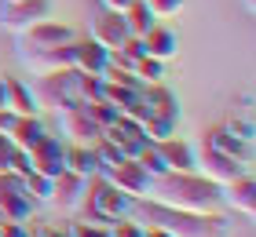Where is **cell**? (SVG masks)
Instances as JSON below:
<instances>
[{
	"mask_svg": "<svg viewBox=\"0 0 256 237\" xmlns=\"http://www.w3.org/2000/svg\"><path fill=\"white\" fill-rule=\"evenodd\" d=\"M146 201L176 212H194V216H224V201H220V186L202 179V175H161V179L150 183Z\"/></svg>",
	"mask_w": 256,
	"mask_h": 237,
	"instance_id": "6da1fadb",
	"label": "cell"
},
{
	"mask_svg": "<svg viewBox=\"0 0 256 237\" xmlns=\"http://www.w3.org/2000/svg\"><path fill=\"white\" fill-rule=\"evenodd\" d=\"M136 223H154L165 227L172 237H230V223L224 216H194V212H176L154 201H139Z\"/></svg>",
	"mask_w": 256,
	"mask_h": 237,
	"instance_id": "7a4b0ae2",
	"label": "cell"
},
{
	"mask_svg": "<svg viewBox=\"0 0 256 237\" xmlns=\"http://www.w3.org/2000/svg\"><path fill=\"white\" fill-rule=\"evenodd\" d=\"M132 205H136L132 197H124L121 190H114L106 179L92 175L80 212H84V219H96V223H102V227H114V223H121V219L132 216Z\"/></svg>",
	"mask_w": 256,
	"mask_h": 237,
	"instance_id": "3957f363",
	"label": "cell"
},
{
	"mask_svg": "<svg viewBox=\"0 0 256 237\" xmlns=\"http://www.w3.org/2000/svg\"><path fill=\"white\" fill-rule=\"evenodd\" d=\"M77 80H80L77 69H62V73H44V77H37V84H30V88H33V99H37L40 110L66 113V110H77V106H80Z\"/></svg>",
	"mask_w": 256,
	"mask_h": 237,
	"instance_id": "277c9868",
	"label": "cell"
},
{
	"mask_svg": "<svg viewBox=\"0 0 256 237\" xmlns=\"http://www.w3.org/2000/svg\"><path fill=\"white\" fill-rule=\"evenodd\" d=\"M44 18H52V0H15V4L0 0V29L15 33V37Z\"/></svg>",
	"mask_w": 256,
	"mask_h": 237,
	"instance_id": "5b68a950",
	"label": "cell"
},
{
	"mask_svg": "<svg viewBox=\"0 0 256 237\" xmlns=\"http://www.w3.org/2000/svg\"><path fill=\"white\" fill-rule=\"evenodd\" d=\"M102 179H106L114 190H121L124 197H132V201H146V194H150V175L143 172V164H139L136 157H124L121 164H114V168H106L102 172Z\"/></svg>",
	"mask_w": 256,
	"mask_h": 237,
	"instance_id": "8992f818",
	"label": "cell"
},
{
	"mask_svg": "<svg viewBox=\"0 0 256 237\" xmlns=\"http://www.w3.org/2000/svg\"><path fill=\"white\" fill-rule=\"evenodd\" d=\"M66 40H74V29L62 26V22L44 18V22H37V26H30V29H22V33H18V55L48 51V47L66 44Z\"/></svg>",
	"mask_w": 256,
	"mask_h": 237,
	"instance_id": "52a82bcc",
	"label": "cell"
},
{
	"mask_svg": "<svg viewBox=\"0 0 256 237\" xmlns=\"http://www.w3.org/2000/svg\"><path fill=\"white\" fill-rule=\"evenodd\" d=\"M30 153V168L37 175H48V179H55V175L66 172V142L55 139V135H44Z\"/></svg>",
	"mask_w": 256,
	"mask_h": 237,
	"instance_id": "ba28073f",
	"label": "cell"
},
{
	"mask_svg": "<svg viewBox=\"0 0 256 237\" xmlns=\"http://www.w3.org/2000/svg\"><path fill=\"white\" fill-rule=\"evenodd\" d=\"M202 146H208V150H216L220 157H227V161L242 164L246 172L252 168V142H242V139H234V135H230L224 124L208 128V132H205V139H202Z\"/></svg>",
	"mask_w": 256,
	"mask_h": 237,
	"instance_id": "9c48e42d",
	"label": "cell"
},
{
	"mask_svg": "<svg viewBox=\"0 0 256 237\" xmlns=\"http://www.w3.org/2000/svg\"><path fill=\"white\" fill-rule=\"evenodd\" d=\"M59 117V132L66 142H80V146H96L102 139V128L88 117L84 106H77V110H66V113H55Z\"/></svg>",
	"mask_w": 256,
	"mask_h": 237,
	"instance_id": "30bf717a",
	"label": "cell"
},
{
	"mask_svg": "<svg viewBox=\"0 0 256 237\" xmlns=\"http://www.w3.org/2000/svg\"><path fill=\"white\" fill-rule=\"evenodd\" d=\"M220 201H224V208H230L234 216H256V183L249 172L234 175L230 183L220 186Z\"/></svg>",
	"mask_w": 256,
	"mask_h": 237,
	"instance_id": "8fae6325",
	"label": "cell"
},
{
	"mask_svg": "<svg viewBox=\"0 0 256 237\" xmlns=\"http://www.w3.org/2000/svg\"><path fill=\"white\" fill-rule=\"evenodd\" d=\"M22 62L33 77H44V73H62V69H74V40L66 44H55L48 51H33V55H22Z\"/></svg>",
	"mask_w": 256,
	"mask_h": 237,
	"instance_id": "7c38bea8",
	"label": "cell"
},
{
	"mask_svg": "<svg viewBox=\"0 0 256 237\" xmlns=\"http://www.w3.org/2000/svg\"><path fill=\"white\" fill-rule=\"evenodd\" d=\"M194 153H198V175L202 179H208V183H216V186H224V183H230L234 175H242L246 168L242 164H234V161H227V157H220L216 150H208V146H194Z\"/></svg>",
	"mask_w": 256,
	"mask_h": 237,
	"instance_id": "4fadbf2b",
	"label": "cell"
},
{
	"mask_svg": "<svg viewBox=\"0 0 256 237\" xmlns=\"http://www.w3.org/2000/svg\"><path fill=\"white\" fill-rule=\"evenodd\" d=\"M84 194H88V179H80V175H74V172L55 175V194H52V205H59L62 212L77 216L80 205H84Z\"/></svg>",
	"mask_w": 256,
	"mask_h": 237,
	"instance_id": "5bb4252c",
	"label": "cell"
},
{
	"mask_svg": "<svg viewBox=\"0 0 256 237\" xmlns=\"http://www.w3.org/2000/svg\"><path fill=\"white\" fill-rule=\"evenodd\" d=\"M88 37L96 40L99 47H106V51H118V47L128 44V26H124V18L118 15V11H102V18L92 22Z\"/></svg>",
	"mask_w": 256,
	"mask_h": 237,
	"instance_id": "9a60e30c",
	"label": "cell"
},
{
	"mask_svg": "<svg viewBox=\"0 0 256 237\" xmlns=\"http://www.w3.org/2000/svg\"><path fill=\"white\" fill-rule=\"evenodd\" d=\"M110 66V51L99 47L96 40H74V69L77 73H88V77H102Z\"/></svg>",
	"mask_w": 256,
	"mask_h": 237,
	"instance_id": "2e32d148",
	"label": "cell"
},
{
	"mask_svg": "<svg viewBox=\"0 0 256 237\" xmlns=\"http://www.w3.org/2000/svg\"><path fill=\"white\" fill-rule=\"evenodd\" d=\"M139 44H143V55L158 58V62H168V58H176V51H180V37L172 29L158 26V22L143 33V37H139Z\"/></svg>",
	"mask_w": 256,
	"mask_h": 237,
	"instance_id": "e0dca14e",
	"label": "cell"
},
{
	"mask_svg": "<svg viewBox=\"0 0 256 237\" xmlns=\"http://www.w3.org/2000/svg\"><path fill=\"white\" fill-rule=\"evenodd\" d=\"M161 157H165V164H168V172H176V175H194V168H198V153H194V146L190 142H183V139H165L161 142Z\"/></svg>",
	"mask_w": 256,
	"mask_h": 237,
	"instance_id": "ac0fdd59",
	"label": "cell"
},
{
	"mask_svg": "<svg viewBox=\"0 0 256 237\" xmlns=\"http://www.w3.org/2000/svg\"><path fill=\"white\" fill-rule=\"evenodd\" d=\"M139 95H143L146 110L154 113V117H165V121H176V124H180V99H176L165 84H146Z\"/></svg>",
	"mask_w": 256,
	"mask_h": 237,
	"instance_id": "d6986e66",
	"label": "cell"
},
{
	"mask_svg": "<svg viewBox=\"0 0 256 237\" xmlns=\"http://www.w3.org/2000/svg\"><path fill=\"white\" fill-rule=\"evenodd\" d=\"M102 139H106V142H114L118 150H124V157H136V153L146 146L143 132H139L136 124H128V121H114L110 128H102Z\"/></svg>",
	"mask_w": 256,
	"mask_h": 237,
	"instance_id": "ffe728a7",
	"label": "cell"
},
{
	"mask_svg": "<svg viewBox=\"0 0 256 237\" xmlns=\"http://www.w3.org/2000/svg\"><path fill=\"white\" fill-rule=\"evenodd\" d=\"M44 135H48V128H44L40 113L37 117H15V128L8 132V139H11V146H15V150H33Z\"/></svg>",
	"mask_w": 256,
	"mask_h": 237,
	"instance_id": "44dd1931",
	"label": "cell"
},
{
	"mask_svg": "<svg viewBox=\"0 0 256 237\" xmlns=\"http://www.w3.org/2000/svg\"><path fill=\"white\" fill-rule=\"evenodd\" d=\"M66 172L80 175V179H92V175H99L96 146H80V142H70V146H66Z\"/></svg>",
	"mask_w": 256,
	"mask_h": 237,
	"instance_id": "7402d4cb",
	"label": "cell"
},
{
	"mask_svg": "<svg viewBox=\"0 0 256 237\" xmlns=\"http://www.w3.org/2000/svg\"><path fill=\"white\" fill-rule=\"evenodd\" d=\"M8 110L15 117H37L40 106L33 99V88L22 84V80H8Z\"/></svg>",
	"mask_w": 256,
	"mask_h": 237,
	"instance_id": "603a6c76",
	"label": "cell"
},
{
	"mask_svg": "<svg viewBox=\"0 0 256 237\" xmlns=\"http://www.w3.org/2000/svg\"><path fill=\"white\" fill-rule=\"evenodd\" d=\"M121 18H124V26H128V37H136V40L143 37V33H146L150 26H154V15L146 11L143 0H132V7L121 11Z\"/></svg>",
	"mask_w": 256,
	"mask_h": 237,
	"instance_id": "cb8c5ba5",
	"label": "cell"
},
{
	"mask_svg": "<svg viewBox=\"0 0 256 237\" xmlns=\"http://www.w3.org/2000/svg\"><path fill=\"white\" fill-rule=\"evenodd\" d=\"M0 212H4L8 223H26L30 212H33V201L26 194H4L0 197Z\"/></svg>",
	"mask_w": 256,
	"mask_h": 237,
	"instance_id": "d4e9b609",
	"label": "cell"
},
{
	"mask_svg": "<svg viewBox=\"0 0 256 237\" xmlns=\"http://www.w3.org/2000/svg\"><path fill=\"white\" fill-rule=\"evenodd\" d=\"M136 73V80L139 84H161V77H165V62H158V58H150V55H139L132 66H128Z\"/></svg>",
	"mask_w": 256,
	"mask_h": 237,
	"instance_id": "484cf974",
	"label": "cell"
},
{
	"mask_svg": "<svg viewBox=\"0 0 256 237\" xmlns=\"http://www.w3.org/2000/svg\"><path fill=\"white\" fill-rule=\"evenodd\" d=\"M22 183H26V197L33 201V205H52L55 179H48V175H37V172H30Z\"/></svg>",
	"mask_w": 256,
	"mask_h": 237,
	"instance_id": "4316f807",
	"label": "cell"
},
{
	"mask_svg": "<svg viewBox=\"0 0 256 237\" xmlns=\"http://www.w3.org/2000/svg\"><path fill=\"white\" fill-rule=\"evenodd\" d=\"M176 135V121H165V117H154L150 113L146 117V124H143V139L150 142V146H161L165 139Z\"/></svg>",
	"mask_w": 256,
	"mask_h": 237,
	"instance_id": "83f0119b",
	"label": "cell"
},
{
	"mask_svg": "<svg viewBox=\"0 0 256 237\" xmlns=\"http://www.w3.org/2000/svg\"><path fill=\"white\" fill-rule=\"evenodd\" d=\"M136 161L143 164V172L150 175V179H161V175H168V164H165V157H161V150L150 146V142L136 153Z\"/></svg>",
	"mask_w": 256,
	"mask_h": 237,
	"instance_id": "f1b7e54d",
	"label": "cell"
},
{
	"mask_svg": "<svg viewBox=\"0 0 256 237\" xmlns=\"http://www.w3.org/2000/svg\"><path fill=\"white\" fill-rule=\"evenodd\" d=\"M84 110H88V117H92V121H96L99 128H110L114 121H121V110H118V106H110L106 99L92 102V106H84Z\"/></svg>",
	"mask_w": 256,
	"mask_h": 237,
	"instance_id": "f546056e",
	"label": "cell"
},
{
	"mask_svg": "<svg viewBox=\"0 0 256 237\" xmlns=\"http://www.w3.org/2000/svg\"><path fill=\"white\" fill-rule=\"evenodd\" d=\"M77 91H80V106L99 102V99H102V77H88V73H80Z\"/></svg>",
	"mask_w": 256,
	"mask_h": 237,
	"instance_id": "4dcf8cb0",
	"label": "cell"
},
{
	"mask_svg": "<svg viewBox=\"0 0 256 237\" xmlns=\"http://www.w3.org/2000/svg\"><path fill=\"white\" fill-rule=\"evenodd\" d=\"M143 4H146L150 15H154V22H161V18H176L187 0H143Z\"/></svg>",
	"mask_w": 256,
	"mask_h": 237,
	"instance_id": "1f68e13d",
	"label": "cell"
},
{
	"mask_svg": "<svg viewBox=\"0 0 256 237\" xmlns=\"http://www.w3.org/2000/svg\"><path fill=\"white\" fill-rule=\"evenodd\" d=\"M66 234H70V237H114L110 227H102V223H96V219H77V223H70Z\"/></svg>",
	"mask_w": 256,
	"mask_h": 237,
	"instance_id": "d6a6232c",
	"label": "cell"
},
{
	"mask_svg": "<svg viewBox=\"0 0 256 237\" xmlns=\"http://www.w3.org/2000/svg\"><path fill=\"white\" fill-rule=\"evenodd\" d=\"M146 117H150V110H146L143 95H139V99H132V102H124V106H121V121H128V124H136L139 132H143Z\"/></svg>",
	"mask_w": 256,
	"mask_h": 237,
	"instance_id": "836d02e7",
	"label": "cell"
},
{
	"mask_svg": "<svg viewBox=\"0 0 256 237\" xmlns=\"http://www.w3.org/2000/svg\"><path fill=\"white\" fill-rule=\"evenodd\" d=\"M224 128H227L234 139H242V142H252V139H256V128H252L249 117H230V121H224Z\"/></svg>",
	"mask_w": 256,
	"mask_h": 237,
	"instance_id": "e575fe53",
	"label": "cell"
},
{
	"mask_svg": "<svg viewBox=\"0 0 256 237\" xmlns=\"http://www.w3.org/2000/svg\"><path fill=\"white\" fill-rule=\"evenodd\" d=\"M0 237H33L26 223H0Z\"/></svg>",
	"mask_w": 256,
	"mask_h": 237,
	"instance_id": "d590c367",
	"label": "cell"
},
{
	"mask_svg": "<svg viewBox=\"0 0 256 237\" xmlns=\"http://www.w3.org/2000/svg\"><path fill=\"white\" fill-rule=\"evenodd\" d=\"M99 4H102V11H118L121 15V11L132 7V0H99Z\"/></svg>",
	"mask_w": 256,
	"mask_h": 237,
	"instance_id": "8d00e7d4",
	"label": "cell"
},
{
	"mask_svg": "<svg viewBox=\"0 0 256 237\" xmlns=\"http://www.w3.org/2000/svg\"><path fill=\"white\" fill-rule=\"evenodd\" d=\"M139 227H143V237H172L165 227H154V223H139Z\"/></svg>",
	"mask_w": 256,
	"mask_h": 237,
	"instance_id": "74e56055",
	"label": "cell"
},
{
	"mask_svg": "<svg viewBox=\"0 0 256 237\" xmlns=\"http://www.w3.org/2000/svg\"><path fill=\"white\" fill-rule=\"evenodd\" d=\"M11 128H15V113H11V110H0V135H8Z\"/></svg>",
	"mask_w": 256,
	"mask_h": 237,
	"instance_id": "f35d334b",
	"label": "cell"
},
{
	"mask_svg": "<svg viewBox=\"0 0 256 237\" xmlns=\"http://www.w3.org/2000/svg\"><path fill=\"white\" fill-rule=\"evenodd\" d=\"M33 237H70V234H66V230H55V227H40Z\"/></svg>",
	"mask_w": 256,
	"mask_h": 237,
	"instance_id": "ab89813d",
	"label": "cell"
},
{
	"mask_svg": "<svg viewBox=\"0 0 256 237\" xmlns=\"http://www.w3.org/2000/svg\"><path fill=\"white\" fill-rule=\"evenodd\" d=\"M8 153H11V139L0 135V161H8Z\"/></svg>",
	"mask_w": 256,
	"mask_h": 237,
	"instance_id": "60d3db41",
	"label": "cell"
},
{
	"mask_svg": "<svg viewBox=\"0 0 256 237\" xmlns=\"http://www.w3.org/2000/svg\"><path fill=\"white\" fill-rule=\"evenodd\" d=\"M0 110H8V80L0 77Z\"/></svg>",
	"mask_w": 256,
	"mask_h": 237,
	"instance_id": "b9f144b4",
	"label": "cell"
},
{
	"mask_svg": "<svg viewBox=\"0 0 256 237\" xmlns=\"http://www.w3.org/2000/svg\"><path fill=\"white\" fill-rule=\"evenodd\" d=\"M246 7H249V11H252V7H256V0H246Z\"/></svg>",
	"mask_w": 256,
	"mask_h": 237,
	"instance_id": "7bdbcfd3",
	"label": "cell"
},
{
	"mask_svg": "<svg viewBox=\"0 0 256 237\" xmlns=\"http://www.w3.org/2000/svg\"><path fill=\"white\" fill-rule=\"evenodd\" d=\"M0 223H8V219H4V212H0Z\"/></svg>",
	"mask_w": 256,
	"mask_h": 237,
	"instance_id": "ee69618b",
	"label": "cell"
},
{
	"mask_svg": "<svg viewBox=\"0 0 256 237\" xmlns=\"http://www.w3.org/2000/svg\"><path fill=\"white\" fill-rule=\"evenodd\" d=\"M4 4H15V0H4Z\"/></svg>",
	"mask_w": 256,
	"mask_h": 237,
	"instance_id": "f6af8a7d",
	"label": "cell"
}]
</instances>
